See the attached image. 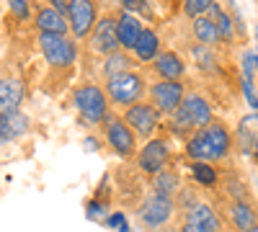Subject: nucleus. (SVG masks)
<instances>
[{
    "label": "nucleus",
    "mask_w": 258,
    "mask_h": 232,
    "mask_svg": "<svg viewBox=\"0 0 258 232\" xmlns=\"http://www.w3.org/2000/svg\"><path fill=\"white\" fill-rule=\"evenodd\" d=\"M230 214H232V222L240 232H250L258 224V209L253 204H248L245 199H232L230 201Z\"/></svg>",
    "instance_id": "nucleus-16"
},
{
    "label": "nucleus",
    "mask_w": 258,
    "mask_h": 232,
    "mask_svg": "<svg viewBox=\"0 0 258 232\" xmlns=\"http://www.w3.org/2000/svg\"><path fill=\"white\" fill-rule=\"evenodd\" d=\"M186 155H188L194 163H207V160H212V152H209V142H207V134H204V129L194 132V134L188 137V142H186Z\"/></svg>",
    "instance_id": "nucleus-21"
},
{
    "label": "nucleus",
    "mask_w": 258,
    "mask_h": 232,
    "mask_svg": "<svg viewBox=\"0 0 258 232\" xmlns=\"http://www.w3.org/2000/svg\"><path fill=\"white\" fill-rule=\"evenodd\" d=\"M253 158L258 160V142H255V150H253Z\"/></svg>",
    "instance_id": "nucleus-30"
},
{
    "label": "nucleus",
    "mask_w": 258,
    "mask_h": 232,
    "mask_svg": "<svg viewBox=\"0 0 258 232\" xmlns=\"http://www.w3.org/2000/svg\"><path fill=\"white\" fill-rule=\"evenodd\" d=\"M204 134H207V142H209V152H212V160H222L227 158L230 147H232V139H230V132L222 121H212L209 126H204Z\"/></svg>",
    "instance_id": "nucleus-11"
},
{
    "label": "nucleus",
    "mask_w": 258,
    "mask_h": 232,
    "mask_svg": "<svg viewBox=\"0 0 258 232\" xmlns=\"http://www.w3.org/2000/svg\"><path fill=\"white\" fill-rule=\"evenodd\" d=\"M183 222L199 224V227H204V229H209V232H220V227H222L217 212H214L209 204H204V201L188 204V212H186V219H183Z\"/></svg>",
    "instance_id": "nucleus-14"
},
{
    "label": "nucleus",
    "mask_w": 258,
    "mask_h": 232,
    "mask_svg": "<svg viewBox=\"0 0 258 232\" xmlns=\"http://www.w3.org/2000/svg\"><path fill=\"white\" fill-rule=\"evenodd\" d=\"M13 11H16L18 16H26V6H24V3H13Z\"/></svg>",
    "instance_id": "nucleus-29"
},
{
    "label": "nucleus",
    "mask_w": 258,
    "mask_h": 232,
    "mask_svg": "<svg viewBox=\"0 0 258 232\" xmlns=\"http://www.w3.org/2000/svg\"><path fill=\"white\" fill-rule=\"evenodd\" d=\"M181 111L188 116V121L194 124V129H197V132L212 124V109H209V103L202 96H197V93L186 96V101L181 103Z\"/></svg>",
    "instance_id": "nucleus-12"
},
{
    "label": "nucleus",
    "mask_w": 258,
    "mask_h": 232,
    "mask_svg": "<svg viewBox=\"0 0 258 232\" xmlns=\"http://www.w3.org/2000/svg\"><path fill=\"white\" fill-rule=\"evenodd\" d=\"M168 142L165 139H150L142 150H140V155H137V165L142 168V171L147 173V176H158L160 171H165V163H168Z\"/></svg>",
    "instance_id": "nucleus-10"
},
{
    "label": "nucleus",
    "mask_w": 258,
    "mask_h": 232,
    "mask_svg": "<svg viewBox=\"0 0 258 232\" xmlns=\"http://www.w3.org/2000/svg\"><path fill=\"white\" fill-rule=\"evenodd\" d=\"M39 44H41V52H44V59L54 67H64L75 59V44L68 36L39 34Z\"/></svg>",
    "instance_id": "nucleus-7"
},
{
    "label": "nucleus",
    "mask_w": 258,
    "mask_h": 232,
    "mask_svg": "<svg viewBox=\"0 0 258 232\" xmlns=\"http://www.w3.org/2000/svg\"><path fill=\"white\" fill-rule=\"evenodd\" d=\"M29 119L21 111H11V114H0V142L3 139H16L26 132Z\"/></svg>",
    "instance_id": "nucleus-19"
},
{
    "label": "nucleus",
    "mask_w": 258,
    "mask_h": 232,
    "mask_svg": "<svg viewBox=\"0 0 258 232\" xmlns=\"http://www.w3.org/2000/svg\"><path fill=\"white\" fill-rule=\"evenodd\" d=\"M153 67H155V72L160 75V80H181L183 72H186L183 62H181V57H178L176 52H163V54H158V59H155Z\"/></svg>",
    "instance_id": "nucleus-17"
},
{
    "label": "nucleus",
    "mask_w": 258,
    "mask_h": 232,
    "mask_svg": "<svg viewBox=\"0 0 258 232\" xmlns=\"http://www.w3.org/2000/svg\"><path fill=\"white\" fill-rule=\"evenodd\" d=\"M173 214H176V201L173 199H165V196H158V194L150 196L140 206V212H137L140 222L145 227H150V229H158V227L168 224L170 219H173Z\"/></svg>",
    "instance_id": "nucleus-6"
},
{
    "label": "nucleus",
    "mask_w": 258,
    "mask_h": 232,
    "mask_svg": "<svg viewBox=\"0 0 258 232\" xmlns=\"http://www.w3.org/2000/svg\"><path fill=\"white\" fill-rule=\"evenodd\" d=\"M155 188H158V196H165V199H173L178 194L181 188V178L176 171H170V168H165V171H160L155 176Z\"/></svg>",
    "instance_id": "nucleus-22"
},
{
    "label": "nucleus",
    "mask_w": 258,
    "mask_h": 232,
    "mask_svg": "<svg viewBox=\"0 0 258 232\" xmlns=\"http://www.w3.org/2000/svg\"><path fill=\"white\" fill-rule=\"evenodd\" d=\"M212 11H214V3H209V0H191V3H186V16H194V18H202Z\"/></svg>",
    "instance_id": "nucleus-27"
},
{
    "label": "nucleus",
    "mask_w": 258,
    "mask_h": 232,
    "mask_svg": "<svg viewBox=\"0 0 258 232\" xmlns=\"http://www.w3.org/2000/svg\"><path fill=\"white\" fill-rule=\"evenodd\" d=\"M150 101L160 114L173 116L183 103V83L181 80H158L150 88Z\"/></svg>",
    "instance_id": "nucleus-3"
},
{
    "label": "nucleus",
    "mask_w": 258,
    "mask_h": 232,
    "mask_svg": "<svg viewBox=\"0 0 258 232\" xmlns=\"http://www.w3.org/2000/svg\"><path fill=\"white\" fill-rule=\"evenodd\" d=\"M194 36H197L204 47H212L220 41V31L217 24H214L212 16H202V18H194Z\"/></svg>",
    "instance_id": "nucleus-20"
},
{
    "label": "nucleus",
    "mask_w": 258,
    "mask_h": 232,
    "mask_svg": "<svg viewBox=\"0 0 258 232\" xmlns=\"http://www.w3.org/2000/svg\"><path fill=\"white\" fill-rule=\"evenodd\" d=\"M36 29H39V34L68 36L70 24H68V18L59 16L52 6H47V8H39V11H36Z\"/></svg>",
    "instance_id": "nucleus-13"
},
{
    "label": "nucleus",
    "mask_w": 258,
    "mask_h": 232,
    "mask_svg": "<svg viewBox=\"0 0 258 232\" xmlns=\"http://www.w3.org/2000/svg\"><path fill=\"white\" fill-rule=\"evenodd\" d=\"M24 101V86L16 80H0V114L18 111Z\"/></svg>",
    "instance_id": "nucleus-18"
},
{
    "label": "nucleus",
    "mask_w": 258,
    "mask_h": 232,
    "mask_svg": "<svg viewBox=\"0 0 258 232\" xmlns=\"http://www.w3.org/2000/svg\"><path fill=\"white\" fill-rule=\"evenodd\" d=\"M75 106L78 111L83 114L85 121L91 124H98L109 116V101H106L103 91L96 88V86H83L75 91Z\"/></svg>",
    "instance_id": "nucleus-2"
},
{
    "label": "nucleus",
    "mask_w": 258,
    "mask_h": 232,
    "mask_svg": "<svg viewBox=\"0 0 258 232\" xmlns=\"http://www.w3.org/2000/svg\"><path fill=\"white\" fill-rule=\"evenodd\" d=\"M191 171H194V176H197V181L204 183V186H212L214 181H217V173H214V168H209L207 163H194V165H191Z\"/></svg>",
    "instance_id": "nucleus-26"
},
{
    "label": "nucleus",
    "mask_w": 258,
    "mask_h": 232,
    "mask_svg": "<svg viewBox=\"0 0 258 232\" xmlns=\"http://www.w3.org/2000/svg\"><path fill=\"white\" fill-rule=\"evenodd\" d=\"M250 232H258V224H255V227H253V229H250Z\"/></svg>",
    "instance_id": "nucleus-32"
},
{
    "label": "nucleus",
    "mask_w": 258,
    "mask_h": 232,
    "mask_svg": "<svg viewBox=\"0 0 258 232\" xmlns=\"http://www.w3.org/2000/svg\"><path fill=\"white\" fill-rule=\"evenodd\" d=\"M142 26H140V21L135 16H129V13H121L116 18V34H119V44L121 49H135L137 47V41L142 36Z\"/></svg>",
    "instance_id": "nucleus-15"
},
{
    "label": "nucleus",
    "mask_w": 258,
    "mask_h": 232,
    "mask_svg": "<svg viewBox=\"0 0 258 232\" xmlns=\"http://www.w3.org/2000/svg\"><path fill=\"white\" fill-rule=\"evenodd\" d=\"M124 121L129 124V129H132L137 137L150 139V137L155 134V129H158L160 111L153 106V103H135V106H129V109H126Z\"/></svg>",
    "instance_id": "nucleus-5"
},
{
    "label": "nucleus",
    "mask_w": 258,
    "mask_h": 232,
    "mask_svg": "<svg viewBox=\"0 0 258 232\" xmlns=\"http://www.w3.org/2000/svg\"><path fill=\"white\" fill-rule=\"evenodd\" d=\"M181 232H209V229H204V227H199V224H191V222H183V224H181Z\"/></svg>",
    "instance_id": "nucleus-28"
},
{
    "label": "nucleus",
    "mask_w": 258,
    "mask_h": 232,
    "mask_svg": "<svg viewBox=\"0 0 258 232\" xmlns=\"http://www.w3.org/2000/svg\"><path fill=\"white\" fill-rule=\"evenodd\" d=\"M106 93H109V98L116 106H135V103H140V98L145 96V80H142L140 72L129 70L124 75L106 80Z\"/></svg>",
    "instance_id": "nucleus-1"
},
{
    "label": "nucleus",
    "mask_w": 258,
    "mask_h": 232,
    "mask_svg": "<svg viewBox=\"0 0 258 232\" xmlns=\"http://www.w3.org/2000/svg\"><path fill=\"white\" fill-rule=\"evenodd\" d=\"M255 67H258V59H255Z\"/></svg>",
    "instance_id": "nucleus-33"
},
{
    "label": "nucleus",
    "mask_w": 258,
    "mask_h": 232,
    "mask_svg": "<svg viewBox=\"0 0 258 232\" xmlns=\"http://www.w3.org/2000/svg\"><path fill=\"white\" fill-rule=\"evenodd\" d=\"M160 41H158V36L150 31V29H145L142 31V36H140V41H137V47H135V54L142 59V62H150V59H158V54H160Z\"/></svg>",
    "instance_id": "nucleus-23"
},
{
    "label": "nucleus",
    "mask_w": 258,
    "mask_h": 232,
    "mask_svg": "<svg viewBox=\"0 0 258 232\" xmlns=\"http://www.w3.org/2000/svg\"><path fill=\"white\" fill-rule=\"evenodd\" d=\"M91 47L98 52V54H116L121 52V44H119V34H116V18L114 16H103L93 34H91Z\"/></svg>",
    "instance_id": "nucleus-8"
},
{
    "label": "nucleus",
    "mask_w": 258,
    "mask_h": 232,
    "mask_svg": "<svg viewBox=\"0 0 258 232\" xmlns=\"http://www.w3.org/2000/svg\"><path fill=\"white\" fill-rule=\"evenodd\" d=\"M129 67H132V59H129L124 52H116V54L106 57V62H103V75H106V80H109V78H116V75L129 72Z\"/></svg>",
    "instance_id": "nucleus-24"
},
{
    "label": "nucleus",
    "mask_w": 258,
    "mask_h": 232,
    "mask_svg": "<svg viewBox=\"0 0 258 232\" xmlns=\"http://www.w3.org/2000/svg\"><path fill=\"white\" fill-rule=\"evenodd\" d=\"M68 24H70V31L83 39V36H91L93 29H96V6L88 3V0H73L70 3V11H68Z\"/></svg>",
    "instance_id": "nucleus-9"
},
{
    "label": "nucleus",
    "mask_w": 258,
    "mask_h": 232,
    "mask_svg": "<svg viewBox=\"0 0 258 232\" xmlns=\"http://www.w3.org/2000/svg\"><path fill=\"white\" fill-rule=\"evenodd\" d=\"M168 232H181V227H178V229H168Z\"/></svg>",
    "instance_id": "nucleus-31"
},
{
    "label": "nucleus",
    "mask_w": 258,
    "mask_h": 232,
    "mask_svg": "<svg viewBox=\"0 0 258 232\" xmlns=\"http://www.w3.org/2000/svg\"><path fill=\"white\" fill-rule=\"evenodd\" d=\"M212 18H214V24H217V31H220V39H232V21H230V16L225 13V11H220L217 6H214V11H212Z\"/></svg>",
    "instance_id": "nucleus-25"
},
{
    "label": "nucleus",
    "mask_w": 258,
    "mask_h": 232,
    "mask_svg": "<svg viewBox=\"0 0 258 232\" xmlns=\"http://www.w3.org/2000/svg\"><path fill=\"white\" fill-rule=\"evenodd\" d=\"M106 139L121 158L137 155V134L129 129V124L121 116H106Z\"/></svg>",
    "instance_id": "nucleus-4"
}]
</instances>
